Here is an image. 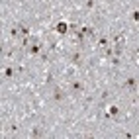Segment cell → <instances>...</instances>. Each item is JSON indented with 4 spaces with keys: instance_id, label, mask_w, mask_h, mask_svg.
Masks as SVG:
<instances>
[{
    "instance_id": "obj_1",
    "label": "cell",
    "mask_w": 139,
    "mask_h": 139,
    "mask_svg": "<svg viewBox=\"0 0 139 139\" xmlns=\"http://www.w3.org/2000/svg\"><path fill=\"white\" fill-rule=\"evenodd\" d=\"M67 28H69V26H67L65 22H61V24H57V26H55L57 34H67Z\"/></svg>"
},
{
    "instance_id": "obj_6",
    "label": "cell",
    "mask_w": 139,
    "mask_h": 139,
    "mask_svg": "<svg viewBox=\"0 0 139 139\" xmlns=\"http://www.w3.org/2000/svg\"><path fill=\"white\" fill-rule=\"evenodd\" d=\"M131 18H133L135 22H139V10H135V12H133V14H131Z\"/></svg>"
},
{
    "instance_id": "obj_5",
    "label": "cell",
    "mask_w": 139,
    "mask_h": 139,
    "mask_svg": "<svg viewBox=\"0 0 139 139\" xmlns=\"http://www.w3.org/2000/svg\"><path fill=\"white\" fill-rule=\"evenodd\" d=\"M72 61H74V63H80V53H74V55H72Z\"/></svg>"
},
{
    "instance_id": "obj_4",
    "label": "cell",
    "mask_w": 139,
    "mask_h": 139,
    "mask_svg": "<svg viewBox=\"0 0 139 139\" xmlns=\"http://www.w3.org/2000/svg\"><path fill=\"white\" fill-rule=\"evenodd\" d=\"M72 90H82V84L80 82H72Z\"/></svg>"
},
{
    "instance_id": "obj_2",
    "label": "cell",
    "mask_w": 139,
    "mask_h": 139,
    "mask_svg": "<svg viewBox=\"0 0 139 139\" xmlns=\"http://www.w3.org/2000/svg\"><path fill=\"white\" fill-rule=\"evenodd\" d=\"M28 53H32V55L41 53V45H32V47H28Z\"/></svg>"
},
{
    "instance_id": "obj_8",
    "label": "cell",
    "mask_w": 139,
    "mask_h": 139,
    "mask_svg": "<svg viewBox=\"0 0 139 139\" xmlns=\"http://www.w3.org/2000/svg\"><path fill=\"white\" fill-rule=\"evenodd\" d=\"M59 98H63V94L59 92V90H55V100H59Z\"/></svg>"
},
{
    "instance_id": "obj_7",
    "label": "cell",
    "mask_w": 139,
    "mask_h": 139,
    "mask_svg": "<svg viewBox=\"0 0 139 139\" xmlns=\"http://www.w3.org/2000/svg\"><path fill=\"white\" fill-rule=\"evenodd\" d=\"M4 74H6V78H10L12 74H14V70H12V69H6V72H4Z\"/></svg>"
},
{
    "instance_id": "obj_3",
    "label": "cell",
    "mask_w": 139,
    "mask_h": 139,
    "mask_svg": "<svg viewBox=\"0 0 139 139\" xmlns=\"http://www.w3.org/2000/svg\"><path fill=\"white\" fill-rule=\"evenodd\" d=\"M118 114H120V108L112 106V108H110V116H118Z\"/></svg>"
}]
</instances>
